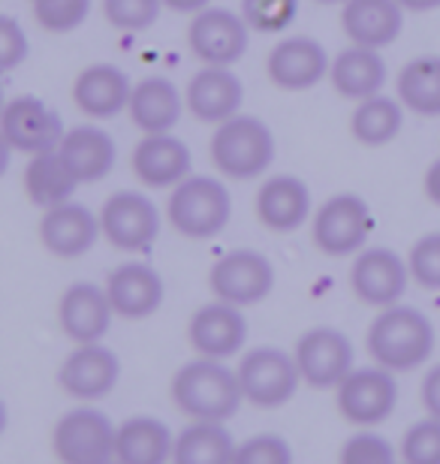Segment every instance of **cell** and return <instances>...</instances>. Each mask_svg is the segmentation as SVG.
Here are the masks:
<instances>
[{
	"label": "cell",
	"instance_id": "cell-31",
	"mask_svg": "<svg viewBox=\"0 0 440 464\" xmlns=\"http://www.w3.org/2000/svg\"><path fill=\"white\" fill-rule=\"evenodd\" d=\"M236 440L223 422H191L175 438L172 464H232Z\"/></svg>",
	"mask_w": 440,
	"mask_h": 464
},
{
	"label": "cell",
	"instance_id": "cell-2",
	"mask_svg": "<svg viewBox=\"0 0 440 464\" xmlns=\"http://www.w3.org/2000/svg\"><path fill=\"white\" fill-rule=\"evenodd\" d=\"M435 326L423 311L392 304L377 314L368 329V353L386 371H414L435 353Z\"/></svg>",
	"mask_w": 440,
	"mask_h": 464
},
{
	"label": "cell",
	"instance_id": "cell-48",
	"mask_svg": "<svg viewBox=\"0 0 440 464\" xmlns=\"http://www.w3.org/2000/svg\"><path fill=\"white\" fill-rule=\"evenodd\" d=\"M31 4H34V0H31Z\"/></svg>",
	"mask_w": 440,
	"mask_h": 464
},
{
	"label": "cell",
	"instance_id": "cell-14",
	"mask_svg": "<svg viewBox=\"0 0 440 464\" xmlns=\"http://www.w3.org/2000/svg\"><path fill=\"white\" fill-rule=\"evenodd\" d=\"M296 365L302 371V380L314 389H332L353 371V344L338 329L317 326L308 329L296 341Z\"/></svg>",
	"mask_w": 440,
	"mask_h": 464
},
{
	"label": "cell",
	"instance_id": "cell-22",
	"mask_svg": "<svg viewBox=\"0 0 440 464\" xmlns=\"http://www.w3.org/2000/svg\"><path fill=\"white\" fill-rule=\"evenodd\" d=\"M133 82L115 63H91L73 82V103L82 115L109 121L130 109Z\"/></svg>",
	"mask_w": 440,
	"mask_h": 464
},
{
	"label": "cell",
	"instance_id": "cell-35",
	"mask_svg": "<svg viewBox=\"0 0 440 464\" xmlns=\"http://www.w3.org/2000/svg\"><path fill=\"white\" fill-rule=\"evenodd\" d=\"M34 15L43 31L70 34L85 24L91 15V0H34Z\"/></svg>",
	"mask_w": 440,
	"mask_h": 464
},
{
	"label": "cell",
	"instance_id": "cell-46",
	"mask_svg": "<svg viewBox=\"0 0 440 464\" xmlns=\"http://www.w3.org/2000/svg\"><path fill=\"white\" fill-rule=\"evenodd\" d=\"M317 4H326V6H332V4H347V0H317Z\"/></svg>",
	"mask_w": 440,
	"mask_h": 464
},
{
	"label": "cell",
	"instance_id": "cell-8",
	"mask_svg": "<svg viewBox=\"0 0 440 464\" xmlns=\"http://www.w3.org/2000/svg\"><path fill=\"white\" fill-rule=\"evenodd\" d=\"M209 286L214 299L236 308H250L275 290V266L259 250H230L211 266Z\"/></svg>",
	"mask_w": 440,
	"mask_h": 464
},
{
	"label": "cell",
	"instance_id": "cell-39",
	"mask_svg": "<svg viewBox=\"0 0 440 464\" xmlns=\"http://www.w3.org/2000/svg\"><path fill=\"white\" fill-rule=\"evenodd\" d=\"M232 464H293V450L280 434H254L236 447Z\"/></svg>",
	"mask_w": 440,
	"mask_h": 464
},
{
	"label": "cell",
	"instance_id": "cell-36",
	"mask_svg": "<svg viewBox=\"0 0 440 464\" xmlns=\"http://www.w3.org/2000/svg\"><path fill=\"white\" fill-rule=\"evenodd\" d=\"M166 4L163 0H103V15L109 18L112 27L118 31H148Z\"/></svg>",
	"mask_w": 440,
	"mask_h": 464
},
{
	"label": "cell",
	"instance_id": "cell-11",
	"mask_svg": "<svg viewBox=\"0 0 440 464\" xmlns=\"http://www.w3.org/2000/svg\"><path fill=\"white\" fill-rule=\"evenodd\" d=\"M118 429L109 422L106 413L93 407L64 413L52 434L54 456L64 464H100L115 456Z\"/></svg>",
	"mask_w": 440,
	"mask_h": 464
},
{
	"label": "cell",
	"instance_id": "cell-21",
	"mask_svg": "<svg viewBox=\"0 0 440 464\" xmlns=\"http://www.w3.org/2000/svg\"><path fill=\"white\" fill-rule=\"evenodd\" d=\"M121 362L109 347L97 344H79L76 350L64 359L61 365V386L64 392L79 398V401H97L106 398L118 386Z\"/></svg>",
	"mask_w": 440,
	"mask_h": 464
},
{
	"label": "cell",
	"instance_id": "cell-19",
	"mask_svg": "<svg viewBox=\"0 0 440 464\" xmlns=\"http://www.w3.org/2000/svg\"><path fill=\"white\" fill-rule=\"evenodd\" d=\"M115 317L112 299L106 293V286L79 281L64 290L61 304H58V320L64 335L76 344H97L106 335Z\"/></svg>",
	"mask_w": 440,
	"mask_h": 464
},
{
	"label": "cell",
	"instance_id": "cell-26",
	"mask_svg": "<svg viewBox=\"0 0 440 464\" xmlns=\"http://www.w3.org/2000/svg\"><path fill=\"white\" fill-rule=\"evenodd\" d=\"M58 151L82 184L103 181L118 163L115 139H112L106 130H100L93 124H82V127L67 130V136H64Z\"/></svg>",
	"mask_w": 440,
	"mask_h": 464
},
{
	"label": "cell",
	"instance_id": "cell-42",
	"mask_svg": "<svg viewBox=\"0 0 440 464\" xmlns=\"http://www.w3.org/2000/svg\"><path fill=\"white\" fill-rule=\"evenodd\" d=\"M423 404L428 416H437L440 420V365H435L423 380Z\"/></svg>",
	"mask_w": 440,
	"mask_h": 464
},
{
	"label": "cell",
	"instance_id": "cell-41",
	"mask_svg": "<svg viewBox=\"0 0 440 464\" xmlns=\"http://www.w3.org/2000/svg\"><path fill=\"white\" fill-rule=\"evenodd\" d=\"M27 36L24 27L15 22L13 15H4V24H0V67L4 70H15L18 63H24L27 58Z\"/></svg>",
	"mask_w": 440,
	"mask_h": 464
},
{
	"label": "cell",
	"instance_id": "cell-10",
	"mask_svg": "<svg viewBox=\"0 0 440 464\" xmlns=\"http://www.w3.org/2000/svg\"><path fill=\"white\" fill-rule=\"evenodd\" d=\"M103 236L112 247L139 254L148 250L161 236V211L145 193L139 190H118L103 202L100 208Z\"/></svg>",
	"mask_w": 440,
	"mask_h": 464
},
{
	"label": "cell",
	"instance_id": "cell-23",
	"mask_svg": "<svg viewBox=\"0 0 440 464\" xmlns=\"http://www.w3.org/2000/svg\"><path fill=\"white\" fill-rule=\"evenodd\" d=\"M341 27L353 45L389 49L405 31V6L398 0H347L341 4Z\"/></svg>",
	"mask_w": 440,
	"mask_h": 464
},
{
	"label": "cell",
	"instance_id": "cell-30",
	"mask_svg": "<svg viewBox=\"0 0 440 464\" xmlns=\"http://www.w3.org/2000/svg\"><path fill=\"white\" fill-rule=\"evenodd\" d=\"M79 179L73 175V169L67 166V160L61 157V151H43L34 154L24 166V193L34 206L54 208L61 202H70L73 193L79 188Z\"/></svg>",
	"mask_w": 440,
	"mask_h": 464
},
{
	"label": "cell",
	"instance_id": "cell-32",
	"mask_svg": "<svg viewBox=\"0 0 440 464\" xmlns=\"http://www.w3.org/2000/svg\"><path fill=\"white\" fill-rule=\"evenodd\" d=\"M398 100L419 118H440V58L423 54L398 72Z\"/></svg>",
	"mask_w": 440,
	"mask_h": 464
},
{
	"label": "cell",
	"instance_id": "cell-38",
	"mask_svg": "<svg viewBox=\"0 0 440 464\" xmlns=\"http://www.w3.org/2000/svg\"><path fill=\"white\" fill-rule=\"evenodd\" d=\"M407 266L423 290H440V232H428L410 247Z\"/></svg>",
	"mask_w": 440,
	"mask_h": 464
},
{
	"label": "cell",
	"instance_id": "cell-29",
	"mask_svg": "<svg viewBox=\"0 0 440 464\" xmlns=\"http://www.w3.org/2000/svg\"><path fill=\"white\" fill-rule=\"evenodd\" d=\"M175 452L170 425L154 416H133L118 429L115 459L121 464H166Z\"/></svg>",
	"mask_w": 440,
	"mask_h": 464
},
{
	"label": "cell",
	"instance_id": "cell-44",
	"mask_svg": "<svg viewBox=\"0 0 440 464\" xmlns=\"http://www.w3.org/2000/svg\"><path fill=\"white\" fill-rule=\"evenodd\" d=\"M163 4L170 6V9H175V13H191V15H196V13H202V9L211 4V0H163Z\"/></svg>",
	"mask_w": 440,
	"mask_h": 464
},
{
	"label": "cell",
	"instance_id": "cell-20",
	"mask_svg": "<svg viewBox=\"0 0 440 464\" xmlns=\"http://www.w3.org/2000/svg\"><path fill=\"white\" fill-rule=\"evenodd\" d=\"M133 172L145 188H178L193 175V154L172 133H145L133 151Z\"/></svg>",
	"mask_w": 440,
	"mask_h": 464
},
{
	"label": "cell",
	"instance_id": "cell-28",
	"mask_svg": "<svg viewBox=\"0 0 440 464\" xmlns=\"http://www.w3.org/2000/svg\"><path fill=\"white\" fill-rule=\"evenodd\" d=\"M187 109L178 88L163 76H148L133 85L130 97V118L142 133H172L178 118Z\"/></svg>",
	"mask_w": 440,
	"mask_h": 464
},
{
	"label": "cell",
	"instance_id": "cell-37",
	"mask_svg": "<svg viewBox=\"0 0 440 464\" xmlns=\"http://www.w3.org/2000/svg\"><path fill=\"white\" fill-rule=\"evenodd\" d=\"M401 459L405 464H440V420H428L410 425L401 440Z\"/></svg>",
	"mask_w": 440,
	"mask_h": 464
},
{
	"label": "cell",
	"instance_id": "cell-27",
	"mask_svg": "<svg viewBox=\"0 0 440 464\" xmlns=\"http://www.w3.org/2000/svg\"><path fill=\"white\" fill-rule=\"evenodd\" d=\"M386 76L389 72H386L383 54L377 49H365V45H350V49H344L338 58L332 61V70H329L332 88L338 91L341 97L356 100V103L383 94Z\"/></svg>",
	"mask_w": 440,
	"mask_h": 464
},
{
	"label": "cell",
	"instance_id": "cell-40",
	"mask_svg": "<svg viewBox=\"0 0 440 464\" xmlns=\"http://www.w3.org/2000/svg\"><path fill=\"white\" fill-rule=\"evenodd\" d=\"M341 464H396L389 440L374 431L353 434L341 447Z\"/></svg>",
	"mask_w": 440,
	"mask_h": 464
},
{
	"label": "cell",
	"instance_id": "cell-6",
	"mask_svg": "<svg viewBox=\"0 0 440 464\" xmlns=\"http://www.w3.org/2000/svg\"><path fill=\"white\" fill-rule=\"evenodd\" d=\"M371 227L374 218L368 202L356 193H338L317 208L311 238L317 250H323L326 256H356L359 250H365Z\"/></svg>",
	"mask_w": 440,
	"mask_h": 464
},
{
	"label": "cell",
	"instance_id": "cell-1",
	"mask_svg": "<svg viewBox=\"0 0 440 464\" xmlns=\"http://www.w3.org/2000/svg\"><path fill=\"white\" fill-rule=\"evenodd\" d=\"M172 401L196 422H227L245 401L239 374L220 359H193L172 377Z\"/></svg>",
	"mask_w": 440,
	"mask_h": 464
},
{
	"label": "cell",
	"instance_id": "cell-15",
	"mask_svg": "<svg viewBox=\"0 0 440 464\" xmlns=\"http://www.w3.org/2000/svg\"><path fill=\"white\" fill-rule=\"evenodd\" d=\"M332 61L311 36H289L271 45L266 58L269 82L280 91H308L329 76Z\"/></svg>",
	"mask_w": 440,
	"mask_h": 464
},
{
	"label": "cell",
	"instance_id": "cell-9",
	"mask_svg": "<svg viewBox=\"0 0 440 464\" xmlns=\"http://www.w3.org/2000/svg\"><path fill=\"white\" fill-rule=\"evenodd\" d=\"M0 133L9 151L18 154H43L61 148L67 127L61 115L40 97H15L4 106L0 115Z\"/></svg>",
	"mask_w": 440,
	"mask_h": 464
},
{
	"label": "cell",
	"instance_id": "cell-34",
	"mask_svg": "<svg viewBox=\"0 0 440 464\" xmlns=\"http://www.w3.org/2000/svg\"><path fill=\"white\" fill-rule=\"evenodd\" d=\"M241 15L250 31L284 34L298 15V0H241Z\"/></svg>",
	"mask_w": 440,
	"mask_h": 464
},
{
	"label": "cell",
	"instance_id": "cell-47",
	"mask_svg": "<svg viewBox=\"0 0 440 464\" xmlns=\"http://www.w3.org/2000/svg\"><path fill=\"white\" fill-rule=\"evenodd\" d=\"M100 464H121V461H118V459H115V461H112V459H109V461H100Z\"/></svg>",
	"mask_w": 440,
	"mask_h": 464
},
{
	"label": "cell",
	"instance_id": "cell-45",
	"mask_svg": "<svg viewBox=\"0 0 440 464\" xmlns=\"http://www.w3.org/2000/svg\"><path fill=\"white\" fill-rule=\"evenodd\" d=\"M405 6V13H432V9H440V0H398Z\"/></svg>",
	"mask_w": 440,
	"mask_h": 464
},
{
	"label": "cell",
	"instance_id": "cell-13",
	"mask_svg": "<svg viewBox=\"0 0 440 464\" xmlns=\"http://www.w3.org/2000/svg\"><path fill=\"white\" fill-rule=\"evenodd\" d=\"M398 404V383L386 368H353L338 383V411L353 425H377Z\"/></svg>",
	"mask_w": 440,
	"mask_h": 464
},
{
	"label": "cell",
	"instance_id": "cell-5",
	"mask_svg": "<svg viewBox=\"0 0 440 464\" xmlns=\"http://www.w3.org/2000/svg\"><path fill=\"white\" fill-rule=\"evenodd\" d=\"M187 45L202 67H236L248 54L250 24L232 9L205 6L187 27Z\"/></svg>",
	"mask_w": 440,
	"mask_h": 464
},
{
	"label": "cell",
	"instance_id": "cell-25",
	"mask_svg": "<svg viewBox=\"0 0 440 464\" xmlns=\"http://www.w3.org/2000/svg\"><path fill=\"white\" fill-rule=\"evenodd\" d=\"M106 293L118 317L145 320L163 304L166 286L163 277L148 263H124L109 275Z\"/></svg>",
	"mask_w": 440,
	"mask_h": 464
},
{
	"label": "cell",
	"instance_id": "cell-7",
	"mask_svg": "<svg viewBox=\"0 0 440 464\" xmlns=\"http://www.w3.org/2000/svg\"><path fill=\"white\" fill-rule=\"evenodd\" d=\"M245 401L257 407H284L296 395L302 371L296 365V356L278 350V347H257L241 356V365L236 368Z\"/></svg>",
	"mask_w": 440,
	"mask_h": 464
},
{
	"label": "cell",
	"instance_id": "cell-33",
	"mask_svg": "<svg viewBox=\"0 0 440 464\" xmlns=\"http://www.w3.org/2000/svg\"><path fill=\"white\" fill-rule=\"evenodd\" d=\"M405 112H407L405 103L386 94L362 100V103L356 106V112L350 115V130H353L356 142H362L368 148L389 145L392 139L401 133V127H405Z\"/></svg>",
	"mask_w": 440,
	"mask_h": 464
},
{
	"label": "cell",
	"instance_id": "cell-12",
	"mask_svg": "<svg viewBox=\"0 0 440 464\" xmlns=\"http://www.w3.org/2000/svg\"><path fill=\"white\" fill-rule=\"evenodd\" d=\"M410 266L405 256H398L389 247H365L356 254L350 268V286L356 299L371 308H392L407 293Z\"/></svg>",
	"mask_w": 440,
	"mask_h": 464
},
{
	"label": "cell",
	"instance_id": "cell-4",
	"mask_svg": "<svg viewBox=\"0 0 440 464\" xmlns=\"http://www.w3.org/2000/svg\"><path fill=\"white\" fill-rule=\"evenodd\" d=\"M170 224L178 236L205 241L214 238L232 218L230 188L211 175H191L170 193Z\"/></svg>",
	"mask_w": 440,
	"mask_h": 464
},
{
	"label": "cell",
	"instance_id": "cell-17",
	"mask_svg": "<svg viewBox=\"0 0 440 464\" xmlns=\"http://www.w3.org/2000/svg\"><path fill=\"white\" fill-rule=\"evenodd\" d=\"M187 112L205 124H223V121L241 115L245 106V85L232 72V67H202L187 82L184 91Z\"/></svg>",
	"mask_w": 440,
	"mask_h": 464
},
{
	"label": "cell",
	"instance_id": "cell-18",
	"mask_svg": "<svg viewBox=\"0 0 440 464\" xmlns=\"http://www.w3.org/2000/svg\"><path fill=\"white\" fill-rule=\"evenodd\" d=\"M187 341L205 359H230L245 347L248 341V320L241 308L227 302H211L191 317Z\"/></svg>",
	"mask_w": 440,
	"mask_h": 464
},
{
	"label": "cell",
	"instance_id": "cell-16",
	"mask_svg": "<svg viewBox=\"0 0 440 464\" xmlns=\"http://www.w3.org/2000/svg\"><path fill=\"white\" fill-rule=\"evenodd\" d=\"M103 236L100 218L82 202H61L54 208L43 211L40 220V241L49 254L61 259H79L97 245Z\"/></svg>",
	"mask_w": 440,
	"mask_h": 464
},
{
	"label": "cell",
	"instance_id": "cell-3",
	"mask_svg": "<svg viewBox=\"0 0 440 464\" xmlns=\"http://www.w3.org/2000/svg\"><path fill=\"white\" fill-rule=\"evenodd\" d=\"M275 151L278 145L271 127L245 112L218 124L209 145L211 163L232 181H250L266 175L271 160H275Z\"/></svg>",
	"mask_w": 440,
	"mask_h": 464
},
{
	"label": "cell",
	"instance_id": "cell-43",
	"mask_svg": "<svg viewBox=\"0 0 440 464\" xmlns=\"http://www.w3.org/2000/svg\"><path fill=\"white\" fill-rule=\"evenodd\" d=\"M423 188H425V197L432 199L435 206H440V157H437V160L425 169V181H423Z\"/></svg>",
	"mask_w": 440,
	"mask_h": 464
},
{
	"label": "cell",
	"instance_id": "cell-24",
	"mask_svg": "<svg viewBox=\"0 0 440 464\" xmlns=\"http://www.w3.org/2000/svg\"><path fill=\"white\" fill-rule=\"evenodd\" d=\"M257 218L271 232H296L311 218V190L296 175H271L257 190Z\"/></svg>",
	"mask_w": 440,
	"mask_h": 464
}]
</instances>
